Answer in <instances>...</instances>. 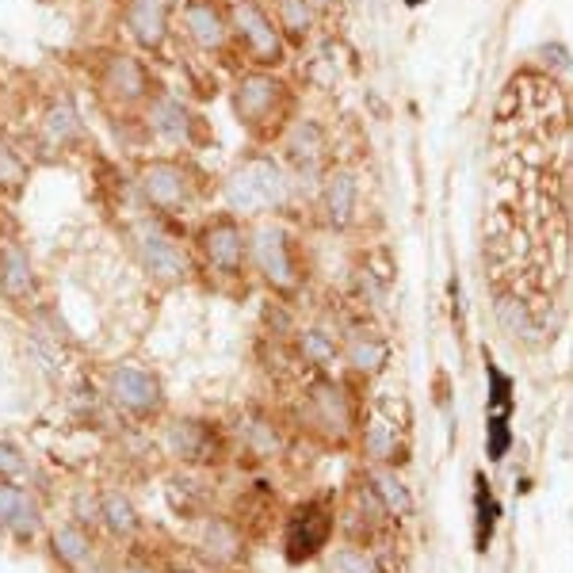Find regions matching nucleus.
<instances>
[{
    "mask_svg": "<svg viewBox=\"0 0 573 573\" xmlns=\"http://www.w3.org/2000/svg\"><path fill=\"white\" fill-rule=\"evenodd\" d=\"M566 149V92L547 73H516L497 100L486 211V256L501 295L524 298V283L547 287L566 264Z\"/></svg>",
    "mask_w": 573,
    "mask_h": 573,
    "instance_id": "nucleus-1",
    "label": "nucleus"
},
{
    "mask_svg": "<svg viewBox=\"0 0 573 573\" xmlns=\"http://www.w3.org/2000/svg\"><path fill=\"white\" fill-rule=\"evenodd\" d=\"M226 195H230V203H234L237 211L276 207V203H283V195H287V180H283V172L272 161H253V165H245L230 180Z\"/></svg>",
    "mask_w": 573,
    "mask_h": 573,
    "instance_id": "nucleus-2",
    "label": "nucleus"
},
{
    "mask_svg": "<svg viewBox=\"0 0 573 573\" xmlns=\"http://www.w3.org/2000/svg\"><path fill=\"white\" fill-rule=\"evenodd\" d=\"M329 535H333V516L325 505L318 501H310V505H302V509L291 516V524H287V558L291 562H306V558H314L321 554V547L329 543Z\"/></svg>",
    "mask_w": 573,
    "mask_h": 573,
    "instance_id": "nucleus-3",
    "label": "nucleus"
},
{
    "mask_svg": "<svg viewBox=\"0 0 573 573\" xmlns=\"http://www.w3.org/2000/svg\"><path fill=\"white\" fill-rule=\"evenodd\" d=\"M253 256L256 264H260V272L279 283V287H287L291 279H295V264H291V249H287V237L279 226H260L253 234Z\"/></svg>",
    "mask_w": 573,
    "mask_h": 573,
    "instance_id": "nucleus-4",
    "label": "nucleus"
},
{
    "mask_svg": "<svg viewBox=\"0 0 573 573\" xmlns=\"http://www.w3.org/2000/svg\"><path fill=\"white\" fill-rule=\"evenodd\" d=\"M111 390H115V398L134 409V413H146L157 405L161 398V390H157V379L149 375V371H138V367H119L115 375H111Z\"/></svg>",
    "mask_w": 573,
    "mask_h": 573,
    "instance_id": "nucleus-5",
    "label": "nucleus"
},
{
    "mask_svg": "<svg viewBox=\"0 0 573 573\" xmlns=\"http://www.w3.org/2000/svg\"><path fill=\"white\" fill-rule=\"evenodd\" d=\"M279 100V85L272 77H245L237 88V115L245 123H260Z\"/></svg>",
    "mask_w": 573,
    "mask_h": 573,
    "instance_id": "nucleus-6",
    "label": "nucleus"
},
{
    "mask_svg": "<svg viewBox=\"0 0 573 573\" xmlns=\"http://www.w3.org/2000/svg\"><path fill=\"white\" fill-rule=\"evenodd\" d=\"M237 31L249 39V46H253L260 58H272V62L279 58L276 27L268 23V16H264L256 4H241V8H237Z\"/></svg>",
    "mask_w": 573,
    "mask_h": 573,
    "instance_id": "nucleus-7",
    "label": "nucleus"
},
{
    "mask_svg": "<svg viewBox=\"0 0 573 573\" xmlns=\"http://www.w3.org/2000/svg\"><path fill=\"white\" fill-rule=\"evenodd\" d=\"M356 203H360L356 176H352V172L329 176V184H325V214H329V222H333V226H348L352 214H356Z\"/></svg>",
    "mask_w": 573,
    "mask_h": 573,
    "instance_id": "nucleus-8",
    "label": "nucleus"
},
{
    "mask_svg": "<svg viewBox=\"0 0 573 573\" xmlns=\"http://www.w3.org/2000/svg\"><path fill=\"white\" fill-rule=\"evenodd\" d=\"M130 27L146 46H157L169 27V0H134L130 4Z\"/></svg>",
    "mask_w": 573,
    "mask_h": 573,
    "instance_id": "nucleus-9",
    "label": "nucleus"
},
{
    "mask_svg": "<svg viewBox=\"0 0 573 573\" xmlns=\"http://www.w3.org/2000/svg\"><path fill=\"white\" fill-rule=\"evenodd\" d=\"M0 524L12 528L16 535L39 531V509L31 505V497L16 486H0Z\"/></svg>",
    "mask_w": 573,
    "mask_h": 573,
    "instance_id": "nucleus-10",
    "label": "nucleus"
},
{
    "mask_svg": "<svg viewBox=\"0 0 573 573\" xmlns=\"http://www.w3.org/2000/svg\"><path fill=\"white\" fill-rule=\"evenodd\" d=\"M142 256H146L149 276L161 279V283H172V279L184 276V256H180V249H176L172 241H165V237H157V234L142 237Z\"/></svg>",
    "mask_w": 573,
    "mask_h": 573,
    "instance_id": "nucleus-11",
    "label": "nucleus"
},
{
    "mask_svg": "<svg viewBox=\"0 0 573 573\" xmlns=\"http://www.w3.org/2000/svg\"><path fill=\"white\" fill-rule=\"evenodd\" d=\"M142 188L153 203H161V207H176V203H184V180H180V172L172 169V165H149L142 172Z\"/></svg>",
    "mask_w": 573,
    "mask_h": 573,
    "instance_id": "nucleus-12",
    "label": "nucleus"
},
{
    "mask_svg": "<svg viewBox=\"0 0 573 573\" xmlns=\"http://www.w3.org/2000/svg\"><path fill=\"white\" fill-rule=\"evenodd\" d=\"M188 31L199 46H218L226 39V23L207 0H191L188 4Z\"/></svg>",
    "mask_w": 573,
    "mask_h": 573,
    "instance_id": "nucleus-13",
    "label": "nucleus"
},
{
    "mask_svg": "<svg viewBox=\"0 0 573 573\" xmlns=\"http://www.w3.org/2000/svg\"><path fill=\"white\" fill-rule=\"evenodd\" d=\"M169 444L172 451L184 455V459H207L214 451V436H211V428L195 425V421H180V425H172Z\"/></svg>",
    "mask_w": 573,
    "mask_h": 573,
    "instance_id": "nucleus-14",
    "label": "nucleus"
},
{
    "mask_svg": "<svg viewBox=\"0 0 573 573\" xmlns=\"http://www.w3.org/2000/svg\"><path fill=\"white\" fill-rule=\"evenodd\" d=\"M203 245H207V256L218 268H237L241 256H245V241L237 234V226H214V230H207Z\"/></svg>",
    "mask_w": 573,
    "mask_h": 573,
    "instance_id": "nucleus-15",
    "label": "nucleus"
},
{
    "mask_svg": "<svg viewBox=\"0 0 573 573\" xmlns=\"http://www.w3.org/2000/svg\"><path fill=\"white\" fill-rule=\"evenodd\" d=\"M371 486H375V497H379L382 509L390 512V516H409V512H413V493H409V486H405L398 474L375 470Z\"/></svg>",
    "mask_w": 573,
    "mask_h": 573,
    "instance_id": "nucleus-16",
    "label": "nucleus"
},
{
    "mask_svg": "<svg viewBox=\"0 0 573 573\" xmlns=\"http://www.w3.org/2000/svg\"><path fill=\"white\" fill-rule=\"evenodd\" d=\"M386 356H390V348H386V340L379 337L348 340V363H352L360 375H379L382 367H386Z\"/></svg>",
    "mask_w": 573,
    "mask_h": 573,
    "instance_id": "nucleus-17",
    "label": "nucleus"
},
{
    "mask_svg": "<svg viewBox=\"0 0 573 573\" xmlns=\"http://www.w3.org/2000/svg\"><path fill=\"white\" fill-rule=\"evenodd\" d=\"M314 409H318L321 425L333 428V432L348 425V402H344L340 386H333V382H318L314 386Z\"/></svg>",
    "mask_w": 573,
    "mask_h": 573,
    "instance_id": "nucleus-18",
    "label": "nucleus"
},
{
    "mask_svg": "<svg viewBox=\"0 0 573 573\" xmlns=\"http://www.w3.org/2000/svg\"><path fill=\"white\" fill-rule=\"evenodd\" d=\"M107 81H111V92H115V96H123V100H138V96H142V88H146V73H142V65L134 62V58H115V62H111V73H107Z\"/></svg>",
    "mask_w": 573,
    "mask_h": 573,
    "instance_id": "nucleus-19",
    "label": "nucleus"
},
{
    "mask_svg": "<svg viewBox=\"0 0 573 573\" xmlns=\"http://www.w3.org/2000/svg\"><path fill=\"white\" fill-rule=\"evenodd\" d=\"M0 283H4L8 295L31 291V268H27V256L20 249H4V256H0Z\"/></svg>",
    "mask_w": 573,
    "mask_h": 573,
    "instance_id": "nucleus-20",
    "label": "nucleus"
},
{
    "mask_svg": "<svg viewBox=\"0 0 573 573\" xmlns=\"http://www.w3.org/2000/svg\"><path fill=\"white\" fill-rule=\"evenodd\" d=\"M474 493H478V551H486L489 539H493V528H497V501L489 493L486 478L474 482Z\"/></svg>",
    "mask_w": 573,
    "mask_h": 573,
    "instance_id": "nucleus-21",
    "label": "nucleus"
},
{
    "mask_svg": "<svg viewBox=\"0 0 573 573\" xmlns=\"http://www.w3.org/2000/svg\"><path fill=\"white\" fill-rule=\"evenodd\" d=\"M321 149H325V138H321V130L314 123H306V127L295 130V142H291V153H295L298 165H306V169H314L321 161Z\"/></svg>",
    "mask_w": 573,
    "mask_h": 573,
    "instance_id": "nucleus-22",
    "label": "nucleus"
},
{
    "mask_svg": "<svg viewBox=\"0 0 573 573\" xmlns=\"http://www.w3.org/2000/svg\"><path fill=\"white\" fill-rule=\"evenodd\" d=\"M153 127H157V134H165V138H184L188 134V111L176 104V100H165V104H157V111H153Z\"/></svg>",
    "mask_w": 573,
    "mask_h": 573,
    "instance_id": "nucleus-23",
    "label": "nucleus"
},
{
    "mask_svg": "<svg viewBox=\"0 0 573 573\" xmlns=\"http://www.w3.org/2000/svg\"><path fill=\"white\" fill-rule=\"evenodd\" d=\"M489 417H512V382L497 367H489Z\"/></svg>",
    "mask_w": 573,
    "mask_h": 573,
    "instance_id": "nucleus-24",
    "label": "nucleus"
},
{
    "mask_svg": "<svg viewBox=\"0 0 573 573\" xmlns=\"http://www.w3.org/2000/svg\"><path fill=\"white\" fill-rule=\"evenodd\" d=\"M54 551L62 554L65 562H73V566H81L88 558V539H85V531H77V528H62L58 535H54Z\"/></svg>",
    "mask_w": 573,
    "mask_h": 573,
    "instance_id": "nucleus-25",
    "label": "nucleus"
},
{
    "mask_svg": "<svg viewBox=\"0 0 573 573\" xmlns=\"http://www.w3.org/2000/svg\"><path fill=\"white\" fill-rule=\"evenodd\" d=\"M329 573H382V570L371 554L352 551V547H348V551H337L329 558Z\"/></svg>",
    "mask_w": 573,
    "mask_h": 573,
    "instance_id": "nucleus-26",
    "label": "nucleus"
},
{
    "mask_svg": "<svg viewBox=\"0 0 573 573\" xmlns=\"http://www.w3.org/2000/svg\"><path fill=\"white\" fill-rule=\"evenodd\" d=\"M104 520L119 531V535L138 531V512L130 509V501H123V497H107V501H104Z\"/></svg>",
    "mask_w": 573,
    "mask_h": 573,
    "instance_id": "nucleus-27",
    "label": "nucleus"
},
{
    "mask_svg": "<svg viewBox=\"0 0 573 573\" xmlns=\"http://www.w3.org/2000/svg\"><path fill=\"white\" fill-rule=\"evenodd\" d=\"M394 444H398V436H394V428L375 421V425L367 428V451L375 455V459H390L394 455Z\"/></svg>",
    "mask_w": 573,
    "mask_h": 573,
    "instance_id": "nucleus-28",
    "label": "nucleus"
},
{
    "mask_svg": "<svg viewBox=\"0 0 573 573\" xmlns=\"http://www.w3.org/2000/svg\"><path fill=\"white\" fill-rule=\"evenodd\" d=\"M46 134L50 138H69V134H77V115H73V107L69 104H58L50 111V119H46Z\"/></svg>",
    "mask_w": 573,
    "mask_h": 573,
    "instance_id": "nucleus-29",
    "label": "nucleus"
},
{
    "mask_svg": "<svg viewBox=\"0 0 573 573\" xmlns=\"http://www.w3.org/2000/svg\"><path fill=\"white\" fill-rule=\"evenodd\" d=\"M279 12H283V23L291 35H302L310 27V4L306 0H279Z\"/></svg>",
    "mask_w": 573,
    "mask_h": 573,
    "instance_id": "nucleus-30",
    "label": "nucleus"
},
{
    "mask_svg": "<svg viewBox=\"0 0 573 573\" xmlns=\"http://www.w3.org/2000/svg\"><path fill=\"white\" fill-rule=\"evenodd\" d=\"M302 348H306V356L318 363H329L333 360V352H337V344H333V337H325V333H318V329H310L306 337H302Z\"/></svg>",
    "mask_w": 573,
    "mask_h": 573,
    "instance_id": "nucleus-31",
    "label": "nucleus"
},
{
    "mask_svg": "<svg viewBox=\"0 0 573 573\" xmlns=\"http://www.w3.org/2000/svg\"><path fill=\"white\" fill-rule=\"evenodd\" d=\"M23 176V169H20V161L8 153V149L0 146V184H16Z\"/></svg>",
    "mask_w": 573,
    "mask_h": 573,
    "instance_id": "nucleus-32",
    "label": "nucleus"
},
{
    "mask_svg": "<svg viewBox=\"0 0 573 573\" xmlns=\"http://www.w3.org/2000/svg\"><path fill=\"white\" fill-rule=\"evenodd\" d=\"M0 470L4 474H20L23 470V455H16L8 444H0Z\"/></svg>",
    "mask_w": 573,
    "mask_h": 573,
    "instance_id": "nucleus-33",
    "label": "nucleus"
},
{
    "mask_svg": "<svg viewBox=\"0 0 573 573\" xmlns=\"http://www.w3.org/2000/svg\"><path fill=\"white\" fill-rule=\"evenodd\" d=\"M306 4H314V8H325V4H333V0H306Z\"/></svg>",
    "mask_w": 573,
    "mask_h": 573,
    "instance_id": "nucleus-34",
    "label": "nucleus"
}]
</instances>
